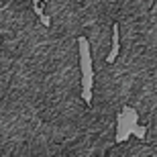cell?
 Instances as JSON below:
<instances>
[{
  "instance_id": "1",
  "label": "cell",
  "mask_w": 157,
  "mask_h": 157,
  "mask_svg": "<svg viewBox=\"0 0 157 157\" xmlns=\"http://www.w3.org/2000/svg\"><path fill=\"white\" fill-rule=\"evenodd\" d=\"M149 124L141 122L139 110L131 104H124L117 112V131H114V143H124L128 137H137L139 141L147 139Z\"/></svg>"
},
{
  "instance_id": "2",
  "label": "cell",
  "mask_w": 157,
  "mask_h": 157,
  "mask_svg": "<svg viewBox=\"0 0 157 157\" xmlns=\"http://www.w3.org/2000/svg\"><path fill=\"white\" fill-rule=\"evenodd\" d=\"M78 49H80V82H82V100L84 104H92L94 96V63L90 43L86 37H78Z\"/></svg>"
},
{
  "instance_id": "3",
  "label": "cell",
  "mask_w": 157,
  "mask_h": 157,
  "mask_svg": "<svg viewBox=\"0 0 157 157\" xmlns=\"http://www.w3.org/2000/svg\"><path fill=\"white\" fill-rule=\"evenodd\" d=\"M118 53H121V31H118V23L112 25V47H110V53L106 55V63L110 65L117 61Z\"/></svg>"
},
{
  "instance_id": "4",
  "label": "cell",
  "mask_w": 157,
  "mask_h": 157,
  "mask_svg": "<svg viewBox=\"0 0 157 157\" xmlns=\"http://www.w3.org/2000/svg\"><path fill=\"white\" fill-rule=\"evenodd\" d=\"M33 10H35L37 17H43L45 10H43V4H41V0H33Z\"/></svg>"
},
{
  "instance_id": "5",
  "label": "cell",
  "mask_w": 157,
  "mask_h": 157,
  "mask_svg": "<svg viewBox=\"0 0 157 157\" xmlns=\"http://www.w3.org/2000/svg\"><path fill=\"white\" fill-rule=\"evenodd\" d=\"M39 21H41V25H43V27H49V25H51V18H49V14H43V17H39Z\"/></svg>"
},
{
  "instance_id": "6",
  "label": "cell",
  "mask_w": 157,
  "mask_h": 157,
  "mask_svg": "<svg viewBox=\"0 0 157 157\" xmlns=\"http://www.w3.org/2000/svg\"><path fill=\"white\" fill-rule=\"evenodd\" d=\"M43 2H49V0H43Z\"/></svg>"
}]
</instances>
